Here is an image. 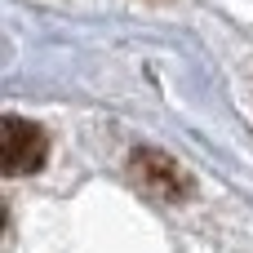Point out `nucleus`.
I'll return each instance as SVG.
<instances>
[{
  "mask_svg": "<svg viewBox=\"0 0 253 253\" xmlns=\"http://www.w3.org/2000/svg\"><path fill=\"white\" fill-rule=\"evenodd\" d=\"M129 173H133V182H138L142 191H151V196L165 200V205H182V200H191V191H196L191 173H187L173 156H165V151H156V147H138V151L129 156Z\"/></svg>",
  "mask_w": 253,
  "mask_h": 253,
  "instance_id": "nucleus-1",
  "label": "nucleus"
},
{
  "mask_svg": "<svg viewBox=\"0 0 253 253\" xmlns=\"http://www.w3.org/2000/svg\"><path fill=\"white\" fill-rule=\"evenodd\" d=\"M49 160V138L36 120L22 116H4L0 120V165L9 178H27L36 169H44Z\"/></svg>",
  "mask_w": 253,
  "mask_h": 253,
  "instance_id": "nucleus-2",
  "label": "nucleus"
}]
</instances>
